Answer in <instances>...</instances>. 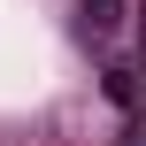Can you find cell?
Listing matches in <instances>:
<instances>
[{
	"label": "cell",
	"mask_w": 146,
	"mask_h": 146,
	"mask_svg": "<svg viewBox=\"0 0 146 146\" xmlns=\"http://www.w3.org/2000/svg\"><path fill=\"white\" fill-rule=\"evenodd\" d=\"M100 85H108V100H115V108H139V69H131V62H115Z\"/></svg>",
	"instance_id": "obj_2"
},
{
	"label": "cell",
	"mask_w": 146,
	"mask_h": 146,
	"mask_svg": "<svg viewBox=\"0 0 146 146\" xmlns=\"http://www.w3.org/2000/svg\"><path fill=\"white\" fill-rule=\"evenodd\" d=\"M131 8H139V0H77V31H85V38H115Z\"/></svg>",
	"instance_id": "obj_1"
}]
</instances>
